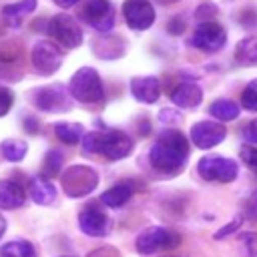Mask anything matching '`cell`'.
Instances as JSON below:
<instances>
[{
  "label": "cell",
  "mask_w": 257,
  "mask_h": 257,
  "mask_svg": "<svg viewBox=\"0 0 257 257\" xmlns=\"http://www.w3.org/2000/svg\"><path fill=\"white\" fill-rule=\"evenodd\" d=\"M189 157V145L183 133L175 128H167L165 133L159 135L155 145L149 151V161L151 165L161 171V173H177L185 167Z\"/></svg>",
  "instance_id": "cell-1"
},
{
  "label": "cell",
  "mask_w": 257,
  "mask_h": 257,
  "mask_svg": "<svg viewBox=\"0 0 257 257\" xmlns=\"http://www.w3.org/2000/svg\"><path fill=\"white\" fill-rule=\"evenodd\" d=\"M68 90H70L72 98H76L78 102H88V104L100 102L104 96L102 80H100L98 72L90 66H82L70 76Z\"/></svg>",
  "instance_id": "cell-2"
},
{
  "label": "cell",
  "mask_w": 257,
  "mask_h": 257,
  "mask_svg": "<svg viewBox=\"0 0 257 257\" xmlns=\"http://www.w3.org/2000/svg\"><path fill=\"white\" fill-rule=\"evenodd\" d=\"M60 183H62V189L68 197L78 199V197H84L96 189L98 173L86 165H72L62 173Z\"/></svg>",
  "instance_id": "cell-3"
},
{
  "label": "cell",
  "mask_w": 257,
  "mask_h": 257,
  "mask_svg": "<svg viewBox=\"0 0 257 257\" xmlns=\"http://www.w3.org/2000/svg\"><path fill=\"white\" fill-rule=\"evenodd\" d=\"M32 102L44 112H66L72 106V94L64 84H48L32 92Z\"/></svg>",
  "instance_id": "cell-4"
},
{
  "label": "cell",
  "mask_w": 257,
  "mask_h": 257,
  "mask_svg": "<svg viewBox=\"0 0 257 257\" xmlns=\"http://www.w3.org/2000/svg\"><path fill=\"white\" fill-rule=\"evenodd\" d=\"M46 32L64 48H78L82 44V30L68 14H56L48 20Z\"/></svg>",
  "instance_id": "cell-5"
},
{
  "label": "cell",
  "mask_w": 257,
  "mask_h": 257,
  "mask_svg": "<svg viewBox=\"0 0 257 257\" xmlns=\"http://www.w3.org/2000/svg\"><path fill=\"white\" fill-rule=\"evenodd\" d=\"M199 175L205 181H219V183H231L237 179V163L221 157V155H207L197 165Z\"/></svg>",
  "instance_id": "cell-6"
},
{
  "label": "cell",
  "mask_w": 257,
  "mask_h": 257,
  "mask_svg": "<svg viewBox=\"0 0 257 257\" xmlns=\"http://www.w3.org/2000/svg\"><path fill=\"white\" fill-rule=\"evenodd\" d=\"M30 56H32L34 70H36L38 74H42V76L54 74V72L60 68L62 60H64L62 50H60L54 42H50V40H38V42L34 44Z\"/></svg>",
  "instance_id": "cell-7"
},
{
  "label": "cell",
  "mask_w": 257,
  "mask_h": 257,
  "mask_svg": "<svg viewBox=\"0 0 257 257\" xmlns=\"http://www.w3.org/2000/svg\"><path fill=\"white\" fill-rule=\"evenodd\" d=\"M181 241V237L165 227H149L145 229L137 241H135V247L139 253H153V251H159V249H171V247H177Z\"/></svg>",
  "instance_id": "cell-8"
},
{
  "label": "cell",
  "mask_w": 257,
  "mask_h": 257,
  "mask_svg": "<svg viewBox=\"0 0 257 257\" xmlns=\"http://www.w3.org/2000/svg\"><path fill=\"white\" fill-rule=\"evenodd\" d=\"M191 42L203 52H219L227 42V32L217 22H203L195 28Z\"/></svg>",
  "instance_id": "cell-9"
},
{
  "label": "cell",
  "mask_w": 257,
  "mask_h": 257,
  "mask_svg": "<svg viewBox=\"0 0 257 257\" xmlns=\"http://www.w3.org/2000/svg\"><path fill=\"white\" fill-rule=\"evenodd\" d=\"M122 14L133 30H147L155 22V8L149 0H126L122 4Z\"/></svg>",
  "instance_id": "cell-10"
},
{
  "label": "cell",
  "mask_w": 257,
  "mask_h": 257,
  "mask_svg": "<svg viewBox=\"0 0 257 257\" xmlns=\"http://www.w3.org/2000/svg\"><path fill=\"white\" fill-rule=\"evenodd\" d=\"M84 20L98 32H108L114 24V8L108 0H88L84 6Z\"/></svg>",
  "instance_id": "cell-11"
},
{
  "label": "cell",
  "mask_w": 257,
  "mask_h": 257,
  "mask_svg": "<svg viewBox=\"0 0 257 257\" xmlns=\"http://www.w3.org/2000/svg\"><path fill=\"white\" fill-rule=\"evenodd\" d=\"M225 135H227L225 126L215 120H201V122H195L191 128V141L199 149H211L219 145L225 139Z\"/></svg>",
  "instance_id": "cell-12"
},
{
  "label": "cell",
  "mask_w": 257,
  "mask_h": 257,
  "mask_svg": "<svg viewBox=\"0 0 257 257\" xmlns=\"http://www.w3.org/2000/svg\"><path fill=\"white\" fill-rule=\"evenodd\" d=\"M108 217L104 211H100L96 205H88L78 213V227L84 235L90 237H102L108 233Z\"/></svg>",
  "instance_id": "cell-13"
},
{
  "label": "cell",
  "mask_w": 257,
  "mask_h": 257,
  "mask_svg": "<svg viewBox=\"0 0 257 257\" xmlns=\"http://www.w3.org/2000/svg\"><path fill=\"white\" fill-rule=\"evenodd\" d=\"M133 151V141L126 133L122 131H102V147H100V155H104L106 159L118 161L128 157Z\"/></svg>",
  "instance_id": "cell-14"
},
{
  "label": "cell",
  "mask_w": 257,
  "mask_h": 257,
  "mask_svg": "<svg viewBox=\"0 0 257 257\" xmlns=\"http://www.w3.org/2000/svg\"><path fill=\"white\" fill-rule=\"evenodd\" d=\"M92 50H94V54H96L98 58L114 60V58H120V56L126 52V40H124L122 36L104 32V34H100V36L94 38Z\"/></svg>",
  "instance_id": "cell-15"
},
{
  "label": "cell",
  "mask_w": 257,
  "mask_h": 257,
  "mask_svg": "<svg viewBox=\"0 0 257 257\" xmlns=\"http://www.w3.org/2000/svg\"><path fill=\"white\" fill-rule=\"evenodd\" d=\"M131 92L139 102L153 104L161 96V82L155 76H135L131 80Z\"/></svg>",
  "instance_id": "cell-16"
},
{
  "label": "cell",
  "mask_w": 257,
  "mask_h": 257,
  "mask_svg": "<svg viewBox=\"0 0 257 257\" xmlns=\"http://www.w3.org/2000/svg\"><path fill=\"white\" fill-rule=\"evenodd\" d=\"M171 100L181 106V108H193L197 104H201L203 100V90L199 84L195 82H181L173 92H171Z\"/></svg>",
  "instance_id": "cell-17"
},
{
  "label": "cell",
  "mask_w": 257,
  "mask_h": 257,
  "mask_svg": "<svg viewBox=\"0 0 257 257\" xmlns=\"http://www.w3.org/2000/svg\"><path fill=\"white\" fill-rule=\"evenodd\" d=\"M26 201L24 189L10 179L0 181V209H18Z\"/></svg>",
  "instance_id": "cell-18"
},
{
  "label": "cell",
  "mask_w": 257,
  "mask_h": 257,
  "mask_svg": "<svg viewBox=\"0 0 257 257\" xmlns=\"http://www.w3.org/2000/svg\"><path fill=\"white\" fill-rule=\"evenodd\" d=\"M28 193H30V199L36 203V205H50L56 197V189L54 185L44 179V177H36L30 181V187H28Z\"/></svg>",
  "instance_id": "cell-19"
},
{
  "label": "cell",
  "mask_w": 257,
  "mask_h": 257,
  "mask_svg": "<svg viewBox=\"0 0 257 257\" xmlns=\"http://www.w3.org/2000/svg\"><path fill=\"white\" fill-rule=\"evenodd\" d=\"M133 193H135V185L131 181H122V183L112 185L108 191H104L100 199L106 207H120L133 197Z\"/></svg>",
  "instance_id": "cell-20"
},
{
  "label": "cell",
  "mask_w": 257,
  "mask_h": 257,
  "mask_svg": "<svg viewBox=\"0 0 257 257\" xmlns=\"http://www.w3.org/2000/svg\"><path fill=\"white\" fill-rule=\"evenodd\" d=\"M36 8V0H18L14 4H6L2 8V16L10 26H20L22 18Z\"/></svg>",
  "instance_id": "cell-21"
},
{
  "label": "cell",
  "mask_w": 257,
  "mask_h": 257,
  "mask_svg": "<svg viewBox=\"0 0 257 257\" xmlns=\"http://www.w3.org/2000/svg\"><path fill=\"white\" fill-rule=\"evenodd\" d=\"M209 112L221 120V122H229V120H235L239 116V104L235 100H229V98H219L215 102H211L209 106Z\"/></svg>",
  "instance_id": "cell-22"
},
{
  "label": "cell",
  "mask_w": 257,
  "mask_h": 257,
  "mask_svg": "<svg viewBox=\"0 0 257 257\" xmlns=\"http://www.w3.org/2000/svg\"><path fill=\"white\" fill-rule=\"evenodd\" d=\"M82 124L80 122H56L54 124V135L66 143V145H74L82 139Z\"/></svg>",
  "instance_id": "cell-23"
},
{
  "label": "cell",
  "mask_w": 257,
  "mask_h": 257,
  "mask_svg": "<svg viewBox=\"0 0 257 257\" xmlns=\"http://www.w3.org/2000/svg\"><path fill=\"white\" fill-rule=\"evenodd\" d=\"M235 58L241 64H255L257 62V38L255 36H247L237 44L235 50Z\"/></svg>",
  "instance_id": "cell-24"
},
{
  "label": "cell",
  "mask_w": 257,
  "mask_h": 257,
  "mask_svg": "<svg viewBox=\"0 0 257 257\" xmlns=\"http://www.w3.org/2000/svg\"><path fill=\"white\" fill-rule=\"evenodd\" d=\"M0 257H36V251H34L32 243L14 239V241H8L6 245H2Z\"/></svg>",
  "instance_id": "cell-25"
},
{
  "label": "cell",
  "mask_w": 257,
  "mask_h": 257,
  "mask_svg": "<svg viewBox=\"0 0 257 257\" xmlns=\"http://www.w3.org/2000/svg\"><path fill=\"white\" fill-rule=\"evenodd\" d=\"M0 151H2V155H4L6 161L18 163V161H22V159L26 157L28 147H26V143H22V141H18V139H8V141H4V143L0 145Z\"/></svg>",
  "instance_id": "cell-26"
},
{
  "label": "cell",
  "mask_w": 257,
  "mask_h": 257,
  "mask_svg": "<svg viewBox=\"0 0 257 257\" xmlns=\"http://www.w3.org/2000/svg\"><path fill=\"white\" fill-rule=\"evenodd\" d=\"M241 104H243L247 110L257 112V78L251 80V82L243 88V92H241Z\"/></svg>",
  "instance_id": "cell-27"
},
{
  "label": "cell",
  "mask_w": 257,
  "mask_h": 257,
  "mask_svg": "<svg viewBox=\"0 0 257 257\" xmlns=\"http://www.w3.org/2000/svg\"><path fill=\"white\" fill-rule=\"evenodd\" d=\"M60 167H62V153L56 151V149L48 151L46 157H44V171H46V175H56L60 171Z\"/></svg>",
  "instance_id": "cell-28"
},
{
  "label": "cell",
  "mask_w": 257,
  "mask_h": 257,
  "mask_svg": "<svg viewBox=\"0 0 257 257\" xmlns=\"http://www.w3.org/2000/svg\"><path fill=\"white\" fill-rule=\"evenodd\" d=\"M82 147L86 153H100L102 147V131H90L82 137Z\"/></svg>",
  "instance_id": "cell-29"
},
{
  "label": "cell",
  "mask_w": 257,
  "mask_h": 257,
  "mask_svg": "<svg viewBox=\"0 0 257 257\" xmlns=\"http://www.w3.org/2000/svg\"><path fill=\"white\" fill-rule=\"evenodd\" d=\"M239 241H241V247H243V251H245L247 257H257V233L255 231L241 233L239 235Z\"/></svg>",
  "instance_id": "cell-30"
},
{
  "label": "cell",
  "mask_w": 257,
  "mask_h": 257,
  "mask_svg": "<svg viewBox=\"0 0 257 257\" xmlns=\"http://www.w3.org/2000/svg\"><path fill=\"white\" fill-rule=\"evenodd\" d=\"M213 16H217V6L211 2H203L197 10H195V18L203 24V22H213Z\"/></svg>",
  "instance_id": "cell-31"
},
{
  "label": "cell",
  "mask_w": 257,
  "mask_h": 257,
  "mask_svg": "<svg viewBox=\"0 0 257 257\" xmlns=\"http://www.w3.org/2000/svg\"><path fill=\"white\" fill-rule=\"evenodd\" d=\"M243 217L257 221V191H253L243 203Z\"/></svg>",
  "instance_id": "cell-32"
},
{
  "label": "cell",
  "mask_w": 257,
  "mask_h": 257,
  "mask_svg": "<svg viewBox=\"0 0 257 257\" xmlns=\"http://www.w3.org/2000/svg\"><path fill=\"white\" fill-rule=\"evenodd\" d=\"M14 102V92L8 86H0V116H4Z\"/></svg>",
  "instance_id": "cell-33"
},
{
  "label": "cell",
  "mask_w": 257,
  "mask_h": 257,
  "mask_svg": "<svg viewBox=\"0 0 257 257\" xmlns=\"http://www.w3.org/2000/svg\"><path fill=\"white\" fill-rule=\"evenodd\" d=\"M239 157H241V161H243L245 165L257 169V147H253V145H245V147L239 151Z\"/></svg>",
  "instance_id": "cell-34"
},
{
  "label": "cell",
  "mask_w": 257,
  "mask_h": 257,
  "mask_svg": "<svg viewBox=\"0 0 257 257\" xmlns=\"http://www.w3.org/2000/svg\"><path fill=\"white\" fill-rule=\"evenodd\" d=\"M241 223H243V215H237V217H235L233 221H229V223H227V225H225L223 229H219V231H217V233H215L213 237H215V239H223V237H227L229 233H233V231H237Z\"/></svg>",
  "instance_id": "cell-35"
},
{
  "label": "cell",
  "mask_w": 257,
  "mask_h": 257,
  "mask_svg": "<svg viewBox=\"0 0 257 257\" xmlns=\"http://www.w3.org/2000/svg\"><path fill=\"white\" fill-rule=\"evenodd\" d=\"M159 120H161L163 124H175V122L181 120V112H177L175 108H163V110L159 112Z\"/></svg>",
  "instance_id": "cell-36"
},
{
  "label": "cell",
  "mask_w": 257,
  "mask_h": 257,
  "mask_svg": "<svg viewBox=\"0 0 257 257\" xmlns=\"http://www.w3.org/2000/svg\"><path fill=\"white\" fill-rule=\"evenodd\" d=\"M167 30L171 34H183L185 32V20L181 16H173L169 22H167Z\"/></svg>",
  "instance_id": "cell-37"
},
{
  "label": "cell",
  "mask_w": 257,
  "mask_h": 257,
  "mask_svg": "<svg viewBox=\"0 0 257 257\" xmlns=\"http://www.w3.org/2000/svg\"><path fill=\"white\" fill-rule=\"evenodd\" d=\"M243 137H245V141H247V143L257 145V118H255V120H251V122L243 128Z\"/></svg>",
  "instance_id": "cell-38"
},
{
  "label": "cell",
  "mask_w": 257,
  "mask_h": 257,
  "mask_svg": "<svg viewBox=\"0 0 257 257\" xmlns=\"http://www.w3.org/2000/svg\"><path fill=\"white\" fill-rule=\"evenodd\" d=\"M88 257H120L114 247H98L88 253Z\"/></svg>",
  "instance_id": "cell-39"
},
{
  "label": "cell",
  "mask_w": 257,
  "mask_h": 257,
  "mask_svg": "<svg viewBox=\"0 0 257 257\" xmlns=\"http://www.w3.org/2000/svg\"><path fill=\"white\" fill-rule=\"evenodd\" d=\"M78 0H54V4L56 6H60V8H70V6H74Z\"/></svg>",
  "instance_id": "cell-40"
},
{
  "label": "cell",
  "mask_w": 257,
  "mask_h": 257,
  "mask_svg": "<svg viewBox=\"0 0 257 257\" xmlns=\"http://www.w3.org/2000/svg\"><path fill=\"white\" fill-rule=\"evenodd\" d=\"M24 122H26V126H28V133H32V135H34V133L38 131V124H36V120H34V118H26Z\"/></svg>",
  "instance_id": "cell-41"
},
{
  "label": "cell",
  "mask_w": 257,
  "mask_h": 257,
  "mask_svg": "<svg viewBox=\"0 0 257 257\" xmlns=\"http://www.w3.org/2000/svg\"><path fill=\"white\" fill-rule=\"evenodd\" d=\"M153 2H157V4H161V6H167V4H175V2H179V0H153Z\"/></svg>",
  "instance_id": "cell-42"
},
{
  "label": "cell",
  "mask_w": 257,
  "mask_h": 257,
  "mask_svg": "<svg viewBox=\"0 0 257 257\" xmlns=\"http://www.w3.org/2000/svg\"><path fill=\"white\" fill-rule=\"evenodd\" d=\"M4 231H6V221H4V217L0 215V237L4 235Z\"/></svg>",
  "instance_id": "cell-43"
}]
</instances>
